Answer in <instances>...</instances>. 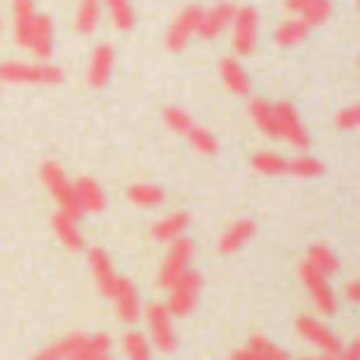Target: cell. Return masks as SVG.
I'll return each mask as SVG.
<instances>
[{
  "instance_id": "cell-1",
  "label": "cell",
  "mask_w": 360,
  "mask_h": 360,
  "mask_svg": "<svg viewBox=\"0 0 360 360\" xmlns=\"http://www.w3.org/2000/svg\"><path fill=\"white\" fill-rule=\"evenodd\" d=\"M13 32H16V44L25 48L29 54L48 60L54 51V22L44 13H35L29 19H13Z\"/></svg>"
},
{
  "instance_id": "cell-2",
  "label": "cell",
  "mask_w": 360,
  "mask_h": 360,
  "mask_svg": "<svg viewBox=\"0 0 360 360\" xmlns=\"http://www.w3.org/2000/svg\"><path fill=\"white\" fill-rule=\"evenodd\" d=\"M0 82H10V86H57V82H63V70L48 60H6L0 63Z\"/></svg>"
},
{
  "instance_id": "cell-3",
  "label": "cell",
  "mask_w": 360,
  "mask_h": 360,
  "mask_svg": "<svg viewBox=\"0 0 360 360\" xmlns=\"http://www.w3.org/2000/svg\"><path fill=\"white\" fill-rule=\"evenodd\" d=\"M228 32H231L234 54H240V57L253 54L256 41H259V13L253 6H234V19H231Z\"/></svg>"
},
{
  "instance_id": "cell-4",
  "label": "cell",
  "mask_w": 360,
  "mask_h": 360,
  "mask_svg": "<svg viewBox=\"0 0 360 360\" xmlns=\"http://www.w3.org/2000/svg\"><path fill=\"white\" fill-rule=\"evenodd\" d=\"M300 285L307 288V294H310L313 307H316L323 316H335L338 310H342V300H338L335 288L329 285V278H326L323 272H316L313 266H300Z\"/></svg>"
},
{
  "instance_id": "cell-5",
  "label": "cell",
  "mask_w": 360,
  "mask_h": 360,
  "mask_svg": "<svg viewBox=\"0 0 360 360\" xmlns=\"http://www.w3.org/2000/svg\"><path fill=\"white\" fill-rule=\"evenodd\" d=\"M146 316V326H149V342L155 345L158 351H165V354H171V351H177V335H174V316H171V310L165 304H149L143 310Z\"/></svg>"
},
{
  "instance_id": "cell-6",
  "label": "cell",
  "mask_w": 360,
  "mask_h": 360,
  "mask_svg": "<svg viewBox=\"0 0 360 360\" xmlns=\"http://www.w3.org/2000/svg\"><path fill=\"white\" fill-rule=\"evenodd\" d=\"M199 291H202V275L186 269L184 275L168 288V310L171 316H190L196 310V300H199Z\"/></svg>"
},
{
  "instance_id": "cell-7",
  "label": "cell",
  "mask_w": 360,
  "mask_h": 360,
  "mask_svg": "<svg viewBox=\"0 0 360 360\" xmlns=\"http://www.w3.org/2000/svg\"><path fill=\"white\" fill-rule=\"evenodd\" d=\"M41 184H44V190L57 199V209L67 212V215L82 218L79 205H76V199H73V184L67 180V174H63L60 165H57V162H44L41 165Z\"/></svg>"
},
{
  "instance_id": "cell-8",
  "label": "cell",
  "mask_w": 360,
  "mask_h": 360,
  "mask_svg": "<svg viewBox=\"0 0 360 360\" xmlns=\"http://www.w3.org/2000/svg\"><path fill=\"white\" fill-rule=\"evenodd\" d=\"M275 108V120H278V139H285V143H291L297 152H307L310 149V130L304 127V120H300L297 108L291 105V101H278Z\"/></svg>"
},
{
  "instance_id": "cell-9",
  "label": "cell",
  "mask_w": 360,
  "mask_h": 360,
  "mask_svg": "<svg viewBox=\"0 0 360 360\" xmlns=\"http://www.w3.org/2000/svg\"><path fill=\"white\" fill-rule=\"evenodd\" d=\"M294 329H297V335L304 338V342H310L313 348H319L326 357L335 360L338 351L345 348L342 338L335 335V332L329 329V326H323L316 316H310V313H304V316H297V323H294Z\"/></svg>"
},
{
  "instance_id": "cell-10",
  "label": "cell",
  "mask_w": 360,
  "mask_h": 360,
  "mask_svg": "<svg viewBox=\"0 0 360 360\" xmlns=\"http://www.w3.org/2000/svg\"><path fill=\"white\" fill-rule=\"evenodd\" d=\"M193 253H196V243H193L186 234L177 237V240H171V250H168V256H165V266H162V272H158V288L168 291L180 275L190 269Z\"/></svg>"
},
{
  "instance_id": "cell-11",
  "label": "cell",
  "mask_w": 360,
  "mask_h": 360,
  "mask_svg": "<svg viewBox=\"0 0 360 360\" xmlns=\"http://www.w3.org/2000/svg\"><path fill=\"white\" fill-rule=\"evenodd\" d=\"M231 19H234V4L221 0V4H215V6H209V10L199 13L196 35L205 38V41H215L218 35H224V32H228Z\"/></svg>"
},
{
  "instance_id": "cell-12",
  "label": "cell",
  "mask_w": 360,
  "mask_h": 360,
  "mask_svg": "<svg viewBox=\"0 0 360 360\" xmlns=\"http://www.w3.org/2000/svg\"><path fill=\"white\" fill-rule=\"evenodd\" d=\"M199 13H202V6H199V4H190V6H184V10L177 13V19L171 22V29H168V51L180 54V51L190 44V38L196 35Z\"/></svg>"
},
{
  "instance_id": "cell-13",
  "label": "cell",
  "mask_w": 360,
  "mask_h": 360,
  "mask_svg": "<svg viewBox=\"0 0 360 360\" xmlns=\"http://www.w3.org/2000/svg\"><path fill=\"white\" fill-rule=\"evenodd\" d=\"M111 300H114L117 316L124 319L127 326H136L139 319H143V304H139V291H136V285H133V281L117 278V288H114Z\"/></svg>"
},
{
  "instance_id": "cell-14",
  "label": "cell",
  "mask_w": 360,
  "mask_h": 360,
  "mask_svg": "<svg viewBox=\"0 0 360 360\" xmlns=\"http://www.w3.org/2000/svg\"><path fill=\"white\" fill-rule=\"evenodd\" d=\"M73 199H76V205H79L82 215H98V212L108 205L105 186H101L95 177L76 180V184H73Z\"/></svg>"
},
{
  "instance_id": "cell-15",
  "label": "cell",
  "mask_w": 360,
  "mask_h": 360,
  "mask_svg": "<svg viewBox=\"0 0 360 360\" xmlns=\"http://www.w3.org/2000/svg\"><path fill=\"white\" fill-rule=\"evenodd\" d=\"M86 256H89V269H92V278H95V285H98V291L105 294V297H111L120 275L114 272V262H111V256H108V250L92 247Z\"/></svg>"
},
{
  "instance_id": "cell-16",
  "label": "cell",
  "mask_w": 360,
  "mask_h": 360,
  "mask_svg": "<svg viewBox=\"0 0 360 360\" xmlns=\"http://www.w3.org/2000/svg\"><path fill=\"white\" fill-rule=\"evenodd\" d=\"M51 228H54L57 240H60L67 250H73V253L82 250V228H79V218L76 215H67V212L57 209L54 215H51Z\"/></svg>"
},
{
  "instance_id": "cell-17",
  "label": "cell",
  "mask_w": 360,
  "mask_h": 360,
  "mask_svg": "<svg viewBox=\"0 0 360 360\" xmlns=\"http://www.w3.org/2000/svg\"><path fill=\"white\" fill-rule=\"evenodd\" d=\"M111 73H114V48L111 44H98L92 51V60H89V86L105 89L111 82Z\"/></svg>"
},
{
  "instance_id": "cell-18",
  "label": "cell",
  "mask_w": 360,
  "mask_h": 360,
  "mask_svg": "<svg viewBox=\"0 0 360 360\" xmlns=\"http://www.w3.org/2000/svg\"><path fill=\"white\" fill-rule=\"evenodd\" d=\"M253 234H256V221H250V218L234 221L231 228H224L221 237H218V250H221L224 256H231V253H237V250H240Z\"/></svg>"
},
{
  "instance_id": "cell-19",
  "label": "cell",
  "mask_w": 360,
  "mask_h": 360,
  "mask_svg": "<svg viewBox=\"0 0 360 360\" xmlns=\"http://www.w3.org/2000/svg\"><path fill=\"white\" fill-rule=\"evenodd\" d=\"M82 342H86V332H70L60 342H54V345H48V348H41L38 354H32V360H70L82 348Z\"/></svg>"
},
{
  "instance_id": "cell-20",
  "label": "cell",
  "mask_w": 360,
  "mask_h": 360,
  "mask_svg": "<svg viewBox=\"0 0 360 360\" xmlns=\"http://www.w3.org/2000/svg\"><path fill=\"white\" fill-rule=\"evenodd\" d=\"M218 73H221V82H224V89H228V92L250 95V76H247V70L240 67V60L224 57V60L218 63Z\"/></svg>"
},
{
  "instance_id": "cell-21",
  "label": "cell",
  "mask_w": 360,
  "mask_h": 360,
  "mask_svg": "<svg viewBox=\"0 0 360 360\" xmlns=\"http://www.w3.org/2000/svg\"><path fill=\"white\" fill-rule=\"evenodd\" d=\"M304 262H307V266H313L316 272H323L326 278H329V275H335L338 269H342V259H338L335 250L326 247V243H313V247L307 250V259Z\"/></svg>"
},
{
  "instance_id": "cell-22",
  "label": "cell",
  "mask_w": 360,
  "mask_h": 360,
  "mask_svg": "<svg viewBox=\"0 0 360 360\" xmlns=\"http://www.w3.org/2000/svg\"><path fill=\"white\" fill-rule=\"evenodd\" d=\"M186 228H190V215H186V212H174V215H165L162 221L152 224V237L171 243V240H177V237H184Z\"/></svg>"
},
{
  "instance_id": "cell-23",
  "label": "cell",
  "mask_w": 360,
  "mask_h": 360,
  "mask_svg": "<svg viewBox=\"0 0 360 360\" xmlns=\"http://www.w3.org/2000/svg\"><path fill=\"white\" fill-rule=\"evenodd\" d=\"M111 335H105V332H98V335H86V342H82V348L76 351L70 360H114L111 357Z\"/></svg>"
},
{
  "instance_id": "cell-24",
  "label": "cell",
  "mask_w": 360,
  "mask_h": 360,
  "mask_svg": "<svg viewBox=\"0 0 360 360\" xmlns=\"http://www.w3.org/2000/svg\"><path fill=\"white\" fill-rule=\"evenodd\" d=\"M250 117H253V124L259 127V133L278 139V120H275V108L269 105L266 98H253V101H250Z\"/></svg>"
},
{
  "instance_id": "cell-25",
  "label": "cell",
  "mask_w": 360,
  "mask_h": 360,
  "mask_svg": "<svg viewBox=\"0 0 360 360\" xmlns=\"http://www.w3.org/2000/svg\"><path fill=\"white\" fill-rule=\"evenodd\" d=\"M307 35H310V25H307L300 16L285 19V22L275 29V44H278V48H294V44H300Z\"/></svg>"
},
{
  "instance_id": "cell-26",
  "label": "cell",
  "mask_w": 360,
  "mask_h": 360,
  "mask_svg": "<svg viewBox=\"0 0 360 360\" xmlns=\"http://www.w3.org/2000/svg\"><path fill=\"white\" fill-rule=\"evenodd\" d=\"M127 199L133 205H139V209H155V205L165 202V190L158 184H133L127 190Z\"/></svg>"
},
{
  "instance_id": "cell-27",
  "label": "cell",
  "mask_w": 360,
  "mask_h": 360,
  "mask_svg": "<svg viewBox=\"0 0 360 360\" xmlns=\"http://www.w3.org/2000/svg\"><path fill=\"white\" fill-rule=\"evenodd\" d=\"M120 345H124L127 360H152V342H149V335H146V332H139L136 326L127 332Z\"/></svg>"
},
{
  "instance_id": "cell-28",
  "label": "cell",
  "mask_w": 360,
  "mask_h": 360,
  "mask_svg": "<svg viewBox=\"0 0 360 360\" xmlns=\"http://www.w3.org/2000/svg\"><path fill=\"white\" fill-rule=\"evenodd\" d=\"M288 174L304 177V180H310V177H323V174H326V165L319 162V158H313L310 152H300V155L288 158Z\"/></svg>"
},
{
  "instance_id": "cell-29",
  "label": "cell",
  "mask_w": 360,
  "mask_h": 360,
  "mask_svg": "<svg viewBox=\"0 0 360 360\" xmlns=\"http://www.w3.org/2000/svg\"><path fill=\"white\" fill-rule=\"evenodd\" d=\"M250 354V360H291L285 348H278V345H272L266 335H253L250 338V345L243 348Z\"/></svg>"
},
{
  "instance_id": "cell-30",
  "label": "cell",
  "mask_w": 360,
  "mask_h": 360,
  "mask_svg": "<svg viewBox=\"0 0 360 360\" xmlns=\"http://www.w3.org/2000/svg\"><path fill=\"white\" fill-rule=\"evenodd\" d=\"M253 171H259V174H269V177H278V174H288V158L278 155V152L272 149H262L253 155Z\"/></svg>"
},
{
  "instance_id": "cell-31",
  "label": "cell",
  "mask_w": 360,
  "mask_h": 360,
  "mask_svg": "<svg viewBox=\"0 0 360 360\" xmlns=\"http://www.w3.org/2000/svg\"><path fill=\"white\" fill-rule=\"evenodd\" d=\"M101 19V0H79V10H76V32L79 35H92L98 29Z\"/></svg>"
},
{
  "instance_id": "cell-32",
  "label": "cell",
  "mask_w": 360,
  "mask_h": 360,
  "mask_svg": "<svg viewBox=\"0 0 360 360\" xmlns=\"http://www.w3.org/2000/svg\"><path fill=\"white\" fill-rule=\"evenodd\" d=\"M105 4H108V16L120 32H130L136 25V10H133L130 0H105Z\"/></svg>"
},
{
  "instance_id": "cell-33",
  "label": "cell",
  "mask_w": 360,
  "mask_h": 360,
  "mask_svg": "<svg viewBox=\"0 0 360 360\" xmlns=\"http://www.w3.org/2000/svg\"><path fill=\"white\" fill-rule=\"evenodd\" d=\"M186 139H190V146L196 152H202V155H218V139H215V133H209L205 127H199V124H193V130L186 133Z\"/></svg>"
},
{
  "instance_id": "cell-34",
  "label": "cell",
  "mask_w": 360,
  "mask_h": 360,
  "mask_svg": "<svg viewBox=\"0 0 360 360\" xmlns=\"http://www.w3.org/2000/svg\"><path fill=\"white\" fill-rule=\"evenodd\" d=\"M332 10H335V6H332V0H313V4H307L304 10L297 13V16L313 29V25H323L326 19L332 16Z\"/></svg>"
},
{
  "instance_id": "cell-35",
  "label": "cell",
  "mask_w": 360,
  "mask_h": 360,
  "mask_svg": "<svg viewBox=\"0 0 360 360\" xmlns=\"http://www.w3.org/2000/svg\"><path fill=\"white\" fill-rule=\"evenodd\" d=\"M165 124H168L177 136H186V133L193 130V117L184 111V108H174V105L165 108Z\"/></svg>"
},
{
  "instance_id": "cell-36",
  "label": "cell",
  "mask_w": 360,
  "mask_h": 360,
  "mask_svg": "<svg viewBox=\"0 0 360 360\" xmlns=\"http://www.w3.org/2000/svg\"><path fill=\"white\" fill-rule=\"evenodd\" d=\"M335 120H338V127H342L345 133L357 130V127H360V105H348V108H345L342 114H338Z\"/></svg>"
},
{
  "instance_id": "cell-37",
  "label": "cell",
  "mask_w": 360,
  "mask_h": 360,
  "mask_svg": "<svg viewBox=\"0 0 360 360\" xmlns=\"http://www.w3.org/2000/svg\"><path fill=\"white\" fill-rule=\"evenodd\" d=\"M35 13V0H13V19H29Z\"/></svg>"
},
{
  "instance_id": "cell-38",
  "label": "cell",
  "mask_w": 360,
  "mask_h": 360,
  "mask_svg": "<svg viewBox=\"0 0 360 360\" xmlns=\"http://www.w3.org/2000/svg\"><path fill=\"white\" fill-rule=\"evenodd\" d=\"M335 360H360V342L345 345V348L338 351V357H335Z\"/></svg>"
},
{
  "instance_id": "cell-39",
  "label": "cell",
  "mask_w": 360,
  "mask_h": 360,
  "mask_svg": "<svg viewBox=\"0 0 360 360\" xmlns=\"http://www.w3.org/2000/svg\"><path fill=\"white\" fill-rule=\"evenodd\" d=\"M348 304H360V281H348Z\"/></svg>"
},
{
  "instance_id": "cell-40",
  "label": "cell",
  "mask_w": 360,
  "mask_h": 360,
  "mask_svg": "<svg viewBox=\"0 0 360 360\" xmlns=\"http://www.w3.org/2000/svg\"><path fill=\"white\" fill-rule=\"evenodd\" d=\"M231 360H250V354L240 348V351H234V357H231Z\"/></svg>"
},
{
  "instance_id": "cell-41",
  "label": "cell",
  "mask_w": 360,
  "mask_h": 360,
  "mask_svg": "<svg viewBox=\"0 0 360 360\" xmlns=\"http://www.w3.org/2000/svg\"><path fill=\"white\" fill-rule=\"evenodd\" d=\"M304 360H332V357H326V354H319V357H304Z\"/></svg>"
},
{
  "instance_id": "cell-42",
  "label": "cell",
  "mask_w": 360,
  "mask_h": 360,
  "mask_svg": "<svg viewBox=\"0 0 360 360\" xmlns=\"http://www.w3.org/2000/svg\"><path fill=\"white\" fill-rule=\"evenodd\" d=\"M0 29H4V19H0Z\"/></svg>"
}]
</instances>
